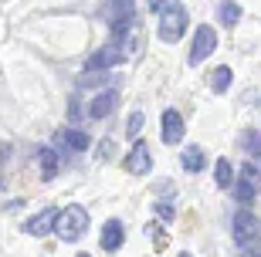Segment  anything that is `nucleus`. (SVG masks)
<instances>
[{"label": "nucleus", "instance_id": "6", "mask_svg": "<svg viewBox=\"0 0 261 257\" xmlns=\"http://www.w3.org/2000/svg\"><path fill=\"white\" fill-rule=\"evenodd\" d=\"M122 44H106V48H98L95 54L88 58V65H85V71H109V68H116L119 61H122Z\"/></svg>", "mask_w": 261, "mask_h": 257}, {"label": "nucleus", "instance_id": "19", "mask_svg": "<svg viewBox=\"0 0 261 257\" xmlns=\"http://www.w3.org/2000/svg\"><path fill=\"white\" fill-rule=\"evenodd\" d=\"M7 159H10V146L0 142V190H4V169H7Z\"/></svg>", "mask_w": 261, "mask_h": 257}, {"label": "nucleus", "instance_id": "23", "mask_svg": "<svg viewBox=\"0 0 261 257\" xmlns=\"http://www.w3.org/2000/svg\"><path fill=\"white\" fill-rule=\"evenodd\" d=\"M180 257H190V254H180Z\"/></svg>", "mask_w": 261, "mask_h": 257}, {"label": "nucleus", "instance_id": "18", "mask_svg": "<svg viewBox=\"0 0 261 257\" xmlns=\"http://www.w3.org/2000/svg\"><path fill=\"white\" fill-rule=\"evenodd\" d=\"M143 122H146V115H143V112H133V115H129V125H126V132H129V135L136 139V135L143 132Z\"/></svg>", "mask_w": 261, "mask_h": 257}, {"label": "nucleus", "instance_id": "1", "mask_svg": "<svg viewBox=\"0 0 261 257\" xmlns=\"http://www.w3.org/2000/svg\"><path fill=\"white\" fill-rule=\"evenodd\" d=\"M187 24H190V14L180 0H166L163 7H160V38L166 44H176V41L184 38Z\"/></svg>", "mask_w": 261, "mask_h": 257}, {"label": "nucleus", "instance_id": "16", "mask_svg": "<svg viewBox=\"0 0 261 257\" xmlns=\"http://www.w3.org/2000/svg\"><path fill=\"white\" fill-rule=\"evenodd\" d=\"M38 162H41V176L44 180H55V173H58V153L55 149H41Z\"/></svg>", "mask_w": 261, "mask_h": 257}, {"label": "nucleus", "instance_id": "15", "mask_svg": "<svg viewBox=\"0 0 261 257\" xmlns=\"http://www.w3.org/2000/svg\"><path fill=\"white\" fill-rule=\"evenodd\" d=\"M217 17H221L224 27H234L238 17H241V7H238V0H221V7H217Z\"/></svg>", "mask_w": 261, "mask_h": 257}, {"label": "nucleus", "instance_id": "11", "mask_svg": "<svg viewBox=\"0 0 261 257\" xmlns=\"http://www.w3.org/2000/svg\"><path fill=\"white\" fill-rule=\"evenodd\" d=\"M122 240H126V227H122L119 220H109L106 227H102V247L106 250H119Z\"/></svg>", "mask_w": 261, "mask_h": 257}, {"label": "nucleus", "instance_id": "7", "mask_svg": "<svg viewBox=\"0 0 261 257\" xmlns=\"http://www.w3.org/2000/svg\"><path fill=\"white\" fill-rule=\"evenodd\" d=\"M126 173H133V176H143V173H149L153 169V156H149V146L146 142H136L133 146V153L126 156Z\"/></svg>", "mask_w": 261, "mask_h": 257}, {"label": "nucleus", "instance_id": "8", "mask_svg": "<svg viewBox=\"0 0 261 257\" xmlns=\"http://www.w3.org/2000/svg\"><path fill=\"white\" fill-rule=\"evenodd\" d=\"M116 102H119V92H116V88H106V92H98V95L88 102V119H106V115H112Z\"/></svg>", "mask_w": 261, "mask_h": 257}, {"label": "nucleus", "instance_id": "2", "mask_svg": "<svg viewBox=\"0 0 261 257\" xmlns=\"http://www.w3.org/2000/svg\"><path fill=\"white\" fill-rule=\"evenodd\" d=\"M88 227V210L85 207H65L58 213V223H55V234L65 240H78Z\"/></svg>", "mask_w": 261, "mask_h": 257}, {"label": "nucleus", "instance_id": "20", "mask_svg": "<svg viewBox=\"0 0 261 257\" xmlns=\"http://www.w3.org/2000/svg\"><path fill=\"white\" fill-rule=\"evenodd\" d=\"M244 146H248L251 153L261 156V135H258V132H248V135H244Z\"/></svg>", "mask_w": 261, "mask_h": 257}, {"label": "nucleus", "instance_id": "21", "mask_svg": "<svg viewBox=\"0 0 261 257\" xmlns=\"http://www.w3.org/2000/svg\"><path fill=\"white\" fill-rule=\"evenodd\" d=\"M149 234H153V244H156V250H163L166 247V237H163V230H160V227H149Z\"/></svg>", "mask_w": 261, "mask_h": 257}, {"label": "nucleus", "instance_id": "9", "mask_svg": "<svg viewBox=\"0 0 261 257\" xmlns=\"http://www.w3.org/2000/svg\"><path fill=\"white\" fill-rule=\"evenodd\" d=\"M58 213L61 210H44V213H38V217H31L28 223H24V234H31V237H44V234H51L55 223H58Z\"/></svg>", "mask_w": 261, "mask_h": 257}, {"label": "nucleus", "instance_id": "4", "mask_svg": "<svg viewBox=\"0 0 261 257\" xmlns=\"http://www.w3.org/2000/svg\"><path fill=\"white\" fill-rule=\"evenodd\" d=\"M214 48H217V31H214L211 24H200L197 34H194V48H190V65L207 61V58L214 54Z\"/></svg>", "mask_w": 261, "mask_h": 257}, {"label": "nucleus", "instance_id": "13", "mask_svg": "<svg viewBox=\"0 0 261 257\" xmlns=\"http://www.w3.org/2000/svg\"><path fill=\"white\" fill-rule=\"evenodd\" d=\"M180 162H184L187 173H200L203 166H207V153H203L200 146H187L184 156H180Z\"/></svg>", "mask_w": 261, "mask_h": 257}, {"label": "nucleus", "instance_id": "17", "mask_svg": "<svg viewBox=\"0 0 261 257\" xmlns=\"http://www.w3.org/2000/svg\"><path fill=\"white\" fill-rule=\"evenodd\" d=\"M214 176H217V186H221V190H227V186L234 183V166H231L227 159H217V166H214Z\"/></svg>", "mask_w": 261, "mask_h": 257}, {"label": "nucleus", "instance_id": "3", "mask_svg": "<svg viewBox=\"0 0 261 257\" xmlns=\"http://www.w3.org/2000/svg\"><path fill=\"white\" fill-rule=\"evenodd\" d=\"M234 240L248 247V244H261V220L251 210H238L234 213Z\"/></svg>", "mask_w": 261, "mask_h": 257}, {"label": "nucleus", "instance_id": "10", "mask_svg": "<svg viewBox=\"0 0 261 257\" xmlns=\"http://www.w3.org/2000/svg\"><path fill=\"white\" fill-rule=\"evenodd\" d=\"M184 115L180 112H173V108H166L163 112V142L166 146H176L180 139H184Z\"/></svg>", "mask_w": 261, "mask_h": 257}, {"label": "nucleus", "instance_id": "12", "mask_svg": "<svg viewBox=\"0 0 261 257\" xmlns=\"http://www.w3.org/2000/svg\"><path fill=\"white\" fill-rule=\"evenodd\" d=\"M58 142L68 146V149H75V153H85L88 146H92V139H88L85 132H78V129H61V132H58Z\"/></svg>", "mask_w": 261, "mask_h": 257}, {"label": "nucleus", "instance_id": "22", "mask_svg": "<svg viewBox=\"0 0 261 257\" xmlns=\"http://www.w3.org/2000/svg\"><path fill=\"white\" fill-rule=\"evenodd\" d=\"M78 257H88V254H78Z\"/></svg>", "mask_w": 261, "mask_h": 257}, {"label": "nucleus", "instance_id": "5", "mask_svg": "<svg viewBox=\"0 0 261 257\" xmlns=\"http://www.w3.org/2000/svg\"><path fill=\"white\" fill-rule=\"evenodd\" d=\"M258 190H261V173L254 169V162H244L241 180H238V186H234V196H238V203H251Z\"/></svg>", "mask_w": 261, "mask_h": 257}, {"label": "nucleus", "instance_id": "14", "mask_svg": "<svg viewBox=\"0 0 261 257\" xmlns=\"http://www.w3.org/2000/svg\"><path fill=\"white\" fill-rule=\"evenodd\" d=\"M231 81H234V71L227 65H221V68H214V71H211V88L217 92V95H224V92L231 88Z\"/></svg>", "mask_w": 261, "mask_h": 257}]
</instances>
